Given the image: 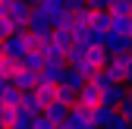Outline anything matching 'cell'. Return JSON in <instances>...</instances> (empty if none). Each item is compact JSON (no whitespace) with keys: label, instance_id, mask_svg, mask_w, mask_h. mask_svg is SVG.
<instances>
[{"label":"cell","instance_id":"1","mask_svg":"<svg viewBox=\"0 0 132 129\" xmlns=\"http://www.w3.org/2000/svg\"><path fill=\"white\" fill-rule=\"evenodd\" d=\"M0 44H3V57L13 60V63H19V60L25 57V51H28V38H25V31H13V35H6Z\"/></svg>","mask_w":132,"mask_h":129},{"label":"cell","instance_id":"2","mask_svg":"<svg viewBox=\"0 0 132 129\" xmlns=\"http://www.w3.org/2000/svg\"><path fill=\"white\" fill-rule=\"evenodd\" d=\"M28 31H31V35H51V16H47L38 3H35V0H31V13H28V25H25Z\"/></svg>","mask_w":132,"mask_h":129},{"label":"cell","instance_id":"3","mask_svg":"<svg viewBox=\"0 0 132 129\" xmlns=\"http://www.w3.org/2000/svg\"><path fill=\"white\" fill-rule=\"evenodd\" d=\"M129 94V85L126 82H113V85H107V88H101V101L97 104H104V107H113L117 110V104Z\"/></svg>","mask_w":132,"mask_h":129},{"label":"cell","instance_id":"4","mask_svg":"<svg viewBox=\"0 0 132 129\" xmlns=\"http://www.w3.org/2000/svg\"><path fill=\"white\" fill-rule=\"evenodd\" d=\"M104 69L117 79V82H126V72H129V60H126V54H110L107 63H104ZM126 85H129V82H126Z\"/></svg>","mask_w":132,"mask_h":129},{"label":"cell","instance_id":"5","mask_svg":"<svg viewBox=\"0 0 132 129\" xmlns=\"http://www.w3.org/2000/svg\"><path fill=\"white\" fill-rule=\"evenodd\" d=\"M104 51L107 54H126L129 51V44H132V38L129 35H117V31H104Z\"/></svg>","mask_w":132,"mask_h":129},{"label":"cell","instance_id":"6","mask_svg":"<svg viewBox=\"0 0 132 129\" xmlns=\"http://www.w3.org/2000/svg\"><path fill=\"white\" fill-rule=\"evenodd\" d=\"M10 82H13V88L28 91V88H35V72L25 69V66H13L10 69Z\"/></svg>","mask_w":132,"mask_h":129},{"label":"cell","instance_id":"7","mask_svg":"<svg viewBox=\"0 0 132 129\" xmlns=\"http://www.w3.org/2000/svg\"><path fill=\"white\" fill-rule=\"evenodd\" d=\"M97 101H101V88L91 85V82H85V85L76 91V104H79V107H88V110H91Z\"/></svg>","mask_w":132,"mask_h":129},{"label":"cell","instance_id":"8","mask_svg":"<svg viewBox=\"0 0 132 129\" xmlns=\"http://www.w3.org/2000/svg\"><path fill=\"white\" fill-rule=\"evenodd\" d=\"M76 41L85 44V47H94V44L104 41V31H97V28H91V25H82V28H76Z\"/></svg>","mask_w":132,"mask_h":129},{"label":"cell","instance_id":"9","mask_svg":"<svg viewBox=\"0 0 132 129\" xmlns=\"http://www.w3.org/2000/svg\"><path fill=\"white\" fill-rule=\"evenodd\" d=\"M107 31L132 35V16H129V13H110V28H107Z\"/></svg>","mask_w":132,"mask_h":129},{"label":"cell","instance_id":"10","mask_svg":"<svg viewBox=\"0 0 132 129\" xmlns=\"http://www.w3.org/2000/svg\"><path fill=\"white\" fill-rule=\"evenodd\" d=\"M85 82H88V79L82 76L76 66H63V72H60V85H69V88H76V91H79Z\"/></svg>","mask_w":132,"mask_h":129},{"label":"cell","instance_id":"11","mask_svg":"<svg viewBox=\"0 0 132 129\" xmlns=\"http://www.w3.org/2000/svg\"><path fill=\"white\" fill-rule=\"evenodd\" d=\"M51 38L66 51V47L76 41V28H72V25H54V28H51Z\"/></svg>","mask_w":132,"mask_h":129},{"label":"cell","instance_id":"12","mask_svg":"<svg viewBox=\"0 0 132 129\" xmlns=\"http://www.w3.org/2000/svg\"><path fill=\"white\" fill-rule=\"evenodd\" d=\"M19 107L25 110V114L35 117V114H41V110H44V101L35 94V88H28V91H22V104H19Z\"/></svg>","mask_w":132,"mask_h":129},{"label":"cell","instance_id":"13","mask_svg":"<svg viewBox=\"0 0 132 129\" xmlns=\"http://www.w3.org/2000/svg\"><path fill=\"white\" fill-rule=\"evenodd\" d=\"M110 117H113V107H104V104H94V107L88 110V123H94L97 129H104Z\"/></svg>","mask_w":132,"mask_h":129},{"label":"cell","instance_id":"14","mask_svg":"<svg viewBox=\"0 0 132 129\" xmlns=\"http://www.w3.org/2000/svg\"><path fill=\"white\" fill-rule=\"evenodd\" d=\"M66 110H69V107H66L63 101H57V98H54V101H47V104H44V110H41V114H44L47 120H51V123L57 126V123L66 117Z\"/></svg>","mask_w":132,"mask_h":129},{"label":"cell","instance_id":"15","mask_svg":"<svg viewBox=\"0 0 132 129\" xmlns=\"http://www.w3.org/2000/svg\"><path fill=\"white\" fill-rule=\"evenodd\" d=\"M41 63H44V54H38V51H25V57L19 60V66H25V69H31V72H38Z\"/></svg>","mask_w":132,"mask_h":129},{"label":"cell","instance_id":"16","mask_svg":"<svg viewBox=\"0 0 132 129\" xmlns=\"http://www.w3.org/2000/svg\"><path fill=\"white\" fill-rule=\"evenodd\" d=\"M54 98H57V101H63L66 107H72V104H76V88H69V85H60V82H57V88H54Z\"/></svg>","mask_w":132,"mask_h":129},{"label":"cell","instance_id":"17","mask_svg":"<svg viewBox=\"0 0 132 129\" xmlns=\"http://www.w3.org/2000/svg\"><path fill=\"white\" fill-rule=\"evenodd\" d=\"M0 101H3V107H16V110H19V104H22V91L10 85L3 94H0Z\"/></svg>","mask_w":132,"mask_h":129},{"label":"cell","instance_id":"18","mask_svg":"<svg viewBox=\"0 0 132 129\" xmlns=\"http://www.w3.org/2000/svg\"><path fill=\"white\" fill-rule=\"evenodd\" d=\"M35 3H38L47 16H51V19H54V16H60V13L66 10V3H63V0H35Z\"/></svg>","mask_w":132,"mask_h":129},{"label":"cell","instance_id":"19","mask_svg":"<svg viewBox=\"0 0 132 129\" xmlns=\"http://www.w3.org/2000/svg\"><path fill=\"white\" fill-rule=\"evenodd\" d=\"M6 129H31V114H25V110L19 107V114L6 123Z\"/></svg>","mask_w":132,"mask_h":129},{"label":"cell","instance_id":"20","mask_svg":"<svg viewBox=\"0 0 132 129\" xmlns=\"http://www.w3.org/2000/svg\"><path fill=\"white\" fill-rule=\"evenodd\" d=\"M88 82H91V85H97V88H107V85H113V82H117V79H113V76L101 66V69H94V76L88 79Z\"/></svg>","mask_w":132,"mask_h":129},{"label":"cell","instance_id":"21","mask_svg":"<svg viewBox=\"0 0 132 129\" xmlns=\"http://www.w3.org/2000/svg\"><path fill=\"white\" fill-rule=\"evenodd\" d=\"M54 82H38V79H35V94H38V98L47 104V101H54Z\"/></svg>","mask_w":132,"mask_h":129},{"label":"cell","instance_id":"22","mask_svg":"<svg viewBox=\"0 0 132 129\" xmlns=\"http://www.w3.org/2000/svg\"><path fill=\"white\" fill-rule=\"evenodd\" d=\"M104 129H132V120H126L123 114H117V110H113V117L107 120V126Z\"/></svg>","mask_w":132,"mask_h":129},{"label":"cell","instance_id":"23","mask_svg":"<svg viewBox=\"0 0 132 129\" xmlns=\"http://www.w3.org/2000/svg\"><path fill=\"white\" fill-rule=\"evenodd\" d=\"M117 114H123L126 120H132V91H129L126 98H123V101L117 104Z\"/></svg>","mask_w":132,"mask_h":129},{"label":"cell","instance_id":"24","mask_svg":"<svg viewBox=\"0 0 132 129\" xmlns=\"http://www.w3.org/2000/svg\"><path fill=\"white\" fill-rule=\"evenodd\" d=\"M31 129H54V123L47 120L44 114H35V117H31Z\"/></svg>","mask_w":132,"mask_h":129},{"label":"cell","instance_id":"25","mask_svg":"<svg viewBox=\"0 0 132 129\" xmlns=\"http://www.w3.org/2000/svg\"><path fill=\"white\" fill-rule=\"evenodd\" d=\"M76 69H79V72H82V76H85V79H91V76H94V69H97V66H91V63H88V60H82V63H76Z\"/></svg>","mask_w":132,"mask_h":129},{"label":"cell","instance_id":"26","mask_svg":"<svg viewBox=\"0 0 132 129\" xmlns=\"http://www.w3.org/2000/svg\"><path fill=\"white\" fill-rule=\"evenodd\" d=\"M6 35H13V22L6 19V16H0V41H3Z\"/></svg>","mask_w":132,"mask_h":129},{"label":"cell","instance_id":"27","mask_svg":"<svg viewBox=\"0 0 132 129\" xmlns=\"http://www.w3.org/2000/svg\"><path fill=\"white\" fill-rule=\"evenodd\" d=\"M126 60H129V72H126V82L132 85V44H129V51H126Z\"/></svg>","mask_w":132,"mask_h":129},{"label":"cell","instance_id":"28","mask_svg":"<svg viewBox=\"0 0 132 129\" xmlns=\"http://www.w3.org/2000/svg\"><path fill=\"white\" fill-rule=\"evenodd\" d=\"M10 85H13V82H10V76H6V72H0V94H3Z\"/></svg>","mask_w":132,"mask_h":129},{"label":"cell","instance_id":"29","mask_svg":"<svg viewBox=\"0 0 132 129\" xmlns=\"http://www.w3.org/2000/svg\"><path fill=\"white\" fill-rule=\"evenodd\" d=\"M0 129H6V120H3V101H0Z\"/></svg>","mask_w":132,"mask_h":129}]
</instances>
